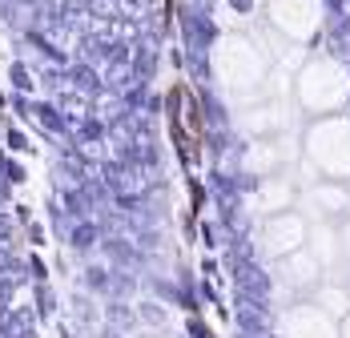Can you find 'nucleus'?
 I'll return each mask as SVG.
<instances>
[{
    "instance_id": "6e6552de",
    "label": "nucleus",
    "mask_w": 350,
    "mask_h": 338,
    "mask_svg": "<svg viewBox=\"0 0 350 338\" xmlns=\"http://www.w3.org/2000/svg\"><path fill=\"white\" fill-rule=\"evenodd\" d=\"M189 335H193V338H206V326H202L198 318H189Z\"/></svg>"
},
{
    "instance_id": "f03ea898",
    "label": "nucleus",
    "mask_w": 350,
    "mask_h": 338,
    "mask_svg": "<svg viewBox=\"0 0 350 338\" xmlns=\"http://www.w3.org/2000/svg\"><path fill=\"white\" fill-rule=\"evenodd\" d=\"M16 286H21L16 278H4L0 274V310H12L16 306Z\"/></svg>"
},
{
    "instance_id": "1a4fd4ad",
    "label": "nucleus",
    "mask_w": 350,
    "mask_h": 338,
    "mask_svg": "<svg viewBox=\"0 0 350 338\" xmlns=\"http://www.w3.org/2000/svg\"><path fill=\"white\" fill-rule=\"evenodd\" d=\"M4 234H8V218L0 213V242H4Z\"/></svg>"
},
{
    "instance_id": "423d86ee",
    "label": "nucleus",
    "mask_w": 350,
    "mask_h": 338,
    "mask_svg": "<svg viewBox=\"0 0 350 338\" xmlns=\"http://www.w3.org/2000/svg\"><path fill=\"white\" fill-rule=\"evenodd\" d=\"M89 286H93V290H105V286H109L105 270H89Z\"/></svg>"
},
{
    "instance_id": "39448f33",
    "label": "nucleus",
    "mask_w": 350,
    "mask_h": 338,
    "mask_svg": "<svg viewBox=\"0 0 350 338\" xmlns=\"http://www.w3.org/2000/svg\"><path fill=\"white\" fill-rule=\"evenodd\" d=\"M4 177L8 181H25V169L16 166V161H4Z\"/></svg>"
},
{
    "instance_id": "9d476101",
    "label": "nucleus",
    "mask_w": 350,
    "mask_h": 338,
    "mask_svg": "<svg viewBox=\"0 0 350 338\" xmlns=\"http://www.w3.org/2000/svg\"><path fill=\"white\" fill-rule=\"evenodd\" d=\"M0 194H4V190H0Z\"/></svg>"
},
{
    "instance_id": "f257e3e1",
    "label": "nucleus",
    "mask_w": 350,
    "mask_h": 338,
    "mask_svg": "<svg viewBox=\"0 0 350 338\" xmlns=\"http://www.w3.org/2000/svg\"><path fill=\"white\" fill-rule=\"evenodd\" d=\"M33 298H36V314H53L57 310V298H53V290H49V282H36V290H33Z\"/></svg>"
},
{
    "instance_id": "20e7f679",
    "label": "nucleus",
    "mask_w": 350,
    "mask_h": 338,
    "mask_svg": "<svg viewBox=\"0 0 350 338\" xmlns=\"http://www.w3.org/2000/svg\"><path fill=\"white\" fill-rule=\"evenodd\" d=\"M93 237H97L93 226H77V230H72V242H77V246H93Z\"/></svg>"
},
{
    "instance_id": "7ed1b4c3",
    "label": "nucleus",
    "mask_w": 350,
    "mask_h": 338,
    "mask_svg": "<svg viewBox=\"0 0 350 338\" xmlns=\"http://www.w3.org/2000/svg\"><path fill=\"white\" fill-rule=\"evenodd\" d=\"M29 278H33V282H44V278H49V270H44V262H40L36 254H29Z\"/></svg>"
},
{
    "instance_id": "0eeeda50",
    "label": "nucleus",
    "mask_w": 350,
    "mask_h": 338,
    "mask_svg": "<svg viewBox=\"0 0 350 338\" xmlns=\"http://www.w3.org/2000/svg\"><path fill=\"white\" fill-rule=\"evenodd\" d=\"M8 145H12V149H29V141H25V133H16V129L8 133Z\"/></svg>"
}]
</instances>
